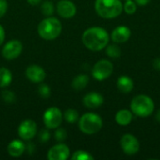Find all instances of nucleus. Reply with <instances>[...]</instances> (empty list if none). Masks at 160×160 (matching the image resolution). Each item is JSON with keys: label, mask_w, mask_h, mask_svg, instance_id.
I'll list each match as a JSON object with an SVG mask.
<instances>
[{"label": "nucleus", "mask_w": 160, "mask_h": 160, "mask_svg": "<svg viewBox=\"0 0 160 160\" xmlns=\"http://www.w3.org/2000/svg\"><path fill=\"white\" fill-rule=\"evenodd\" d=\"M82 40L88 50L98 52L106 48V46L109 44L110 36L104 28L94 26L86 29L83 32Z\"/></svg>", "instance_id": "obj_1"}, {"label": "nucleus", "mask_w": 160, "mask_h": 160, "mask_svg": "<svg viewBox=\"0 0 160 160\" xmlns=\"http://www.w3.org/2000/svg\"><path fill=\"white\" fill-rule=\"evenodd\" d=\"M95 9L101 18L113 19L122 13L123 4L121 0H96Z\"/></svg>", "instance_id": "obj_2"}, {"label": "nucleus", "mask_w": 160, "mask_h": 160, "mask_svg": "<svg viewBox=\"0 0 160 160\" xmlns=\"http://www.w3.org/2000/svg\"><path fill=\"white\" fill-rule=\"evenodd\" d=\"M62 32L61 22L53 17L42 20L38 26V33L45 40H52L60 36Z\"/></svg>", "instance_id": "obj_3"}, {"label": "nucleus", "mask_w": 160, "mask_h": 160, "mask_svg": "<svg viewBox=\"0 0 160 160\" xmlns=\"http://www.w3.org/2000/svg\"><path fill=\"white\" fill-rule=\"evenodd\" d=\"M155 110L153 99L146 95H138L130 102V111L139 117H148Z\"/></svg>", "instance_id": "obj_4"}, {"label": "nucleus", "mask_w": 160, "mask_h": 160, "mask_svg": "<svg viewBox=\"0 0 160 160\" xmlns=\"http://www.w3.org/2000/svg\"><path fill=\"white\" fill-rule=\"evenodd\" d=\"M103 127L102 118L94 112H86L79 118V128L82 132L92 135L99 132Z\"/></svg>", "instance_id": "obj_5"}, {"label": "nucleus", "mask_w": 160, "mask_h": 160, "mask_svg": "<svg viewBox=\"0 0 160 160\" xmlns=\"http://www.w3.org/2000/svg\"><path fill=\"white\" fill-rule=\"evenodd\" d=\"M113 72V65L111 61L107 59H101L98 61L93 69H92V76L97 81H105L107 80Z\"/></svg>", "instance_id": "obj_6"}, {"label": "nucleus", "mask_w": 160, "mask_h": 160, "mask_svg": "<svg viewBox=\"0 0 160 160\" xmlns=\"http://www.w3.org/2000/svg\"><path fill=\"white\" fill-rule=\"evenodd\" d=\"M63 120V113L57 107L47 109L43 114V122L48 129H55L60 127Z\"/></svg>", "instance_id": "obj_7"}, {"label": "nucleus", "mask_w": 160, "mask_h": 160, "mask_svg": "<svg viewBox=\"0 0 160 160\" xmlns=\"http://www.w3.org/2000/svg\"><path fill=\"white\" fill-rule=\"evenodd\" d=\"M120 145L123 152L128 156H134L140 151V142L132 134H125L122 136Z\"/></svg>", "instance_id": "obj_8"}, {"label": "nucleus", "mask_w": 160, "mask_h": 160, "mask_svg": "<svg viewBox=\"0 0 160 160\" xmlns=\"http://www.w3.org/2000/svg\"><path fill=\"white\" fill-rule=\"evenodd\" d=\"M38 133V127L35 121L27 119L22 121L18 128L19 137L23 141L32 140Z\"/></svg>", "instance_id": "obj_9"}, {"label": "nucleus", "mask_w": 160, "mask_h": 160, "mask_svg": "<svg viewBox=\"0 0 160 160\" xmlns=\"http://www.w3.org/2000/svg\"><path fill=\"white\" fill-rule=\"evenodd\" d=\"M22 51V44L18 39L8 41L2 49V55L7 60H13L19 57Z\"/></svg>", "instance_id": "obj_10"}, {"label": "nucleus", "mask_w": 160, "mask_h": 160, "mask_svg": "<svg viewBox=\"0 0 160 160\" xmlns=\"http://www.w3.org/2000/svg\"><path fill=\"white\" fill-rule=\"evenodd\" d=\"M57 13L64 19H70L75 16L77 8L75 4L70 0H61L56 6Z\"/></svg>", "instance_id": "obj_11"}, {"label": "nucleus", "mask_w": 160, "mask_h": 160, "mask_svg": "<svg viewBox=\"0 0 160 160\" xmlns=\"http://www.w3.org/2000/svg\"><path fill=\"white\" fill-rule=\"evenodd\" d=\"M70 154V150L68 145L64 143H59L52 146L48 152V159L49 160H66L68 158Z\"/></svg>", "instance_id": "obj_12"}, {"label": "nucleus", "mask_w": 160, "mask_h": 160, "mask_svg": "<svg viewBox=\"0 0 160 160\" xmlns=\"http://www.w3.org/2000/svg\"><path fill=\"white\" fill-rule=\"evenodd\" d=\"M131 37V30L126 25H120L114 28L111 34V38L114 43L120 44L127 42Z\"/></svg>", "instance_id": "obj_13"}, {"label": "nucleus", "mask_w": 160, "mask_h": 160, "mask_svg": "<svg viewBox=\"0 0 160 160\" xmlns=\"http://www.w3.org/2000/svg\"><path fill=\"white\" fill-rule=\"evenodd\" d=\"M25 75L29 81H31L32 82H35V83L41 82L46 78L45 70L38 65L29 66L25 70Z\"/></svg>", "instance_id": "obj_14"}, {"label": "nucleus", "mask_w": 160, "mask_h": 160, "mask_svg": "<svg viewBox=\"0 0 160 160\" xmlns=\"http://www.w3.org/2000/svg\"><path fill=\"white\" fill-rule=\"evenodd\" d=\"M104 102V98L98 92H90L83 97L82 103L88 109H98Z\"/></svg>", "instance_id": "obj_15"}, {"label": "nucleus", "mask_w": 160, "mask_h": 160, "mask_svg": "<svg viewBox=\"0 0 160 160\" xmlns=\"http://www.w3.org/2000/svg\"><path fill=\"white\" fill-rule=\"evenodd\" d=\"M116 85L120 92H122L124 94H128L134 88V82L129 76L122 75L118 78Z\"/></svg>", "instance_id": "obj_16"}, {"label": "nucleus", "mask_w": 160, "mask_h": 160, "mask_svg": "<svg viewBox=\"0 0 160 160\" xmlns=\"http://www.w3.org/2000/svg\"><path fill=\"white\" fill-rule=\"evenodd\" d=\"M25 151V145L24 143L20 140H14L9 142L8 145V153L9 156L13 158H19L21 157Z\"/></svg>", "instance_id": "obj_17"}, {"label": "nucleus", "mask_w": 160, "mask_h": 160, "mask_svg": "<svg viewBox=\"0 0 160 160\" xmlns=\"http://www.w3.org/2000/svg\"><path fill=\"white\" fill-rule=\"evenodd\" d=\"M133 120V112L129 110H120L115 114V121L119 126L127 127Z\"/></svg>", "instance_id": "obj_18"}, {"label": "nucleus", "mask_w": 160, "mask_h": 160, "mask_svg": "<svg viewBox=\"0 0 160 160\" xmlns=\"http://www.w3.org/2000/svg\"><path fill=\"white\" fill-rule=\"evenodd\" d=\"M88 82H89V76L86 74H80L73 79L71 85L73 89L77 91H81L87 86Z\"/></svg>", "instance_id": "obj_19"}, {"label": "nucleus", "mask_w": 160, "mask_h": 160, "mask_svg": "<svg viewBox=\"0 0 160 160\" xmlns=\"http://www.w3.org/2000/svg\"><path fill=\"white\" fill-rule=\"evenodd\" d=\"M12 81V74L7 68H0V87L4 88L10 84Z\"/></svg>", "instance_id": "obj_20"}, {"label": "nucleus", "mask_w": 160, "mask_h": 160, "mask_svg": "<svg viewBox=\"0 0 160 160\" xmlns=\"http://www.w3.org/2000/svg\"><path fill=\"white\" fill-rule=\"evenodd\" d=\"M106 53L111 58H119L121 56V49L116 44H111L106 46Z\"/></svg>", "instance_id": "obj_21"}, {"label": "nucleus", "mask_w": 160, "mask_h": 160, "mask_svg": "<svg viewBox=\"0 0 160 160\" xmlns=\"http://www.w3.org/2000/svg\"><path fill=\"white\" fill-rule=\"evenodd\" d=\"M63 117L69 124H74V123H76L79 120V112L76 110L68 109V110H67L64 112Z\"/></svg>", "instance_id": "obj_22"}, {"label": "nucleus", "mask_w": 160, "mask_h": 160, "mask_svg": "<svg viewBox=\"0 0 160 160\" xmlns=\"http://www.w3.org/2000/svg\"><path fill=\"white\" fill-rule=\"evenodd\" d=\"M71 159L72 160H93L94 159V157L86 152V151H83V150H78L76 152L73 153L72 157H71Z\"/></svg>", "instance_id": "obj_23"}, {"label": "nucleus", "mask_w": 160, "mask_h": 160, "mask_svg": "<svg viewBox=\"0 0 160 160\" xmlns=\"http://www.w3.org/2000/svg\"><path fill=\"white\" fill-rule=\"evenodd\" d=\"M40 10H41V13L43 15H46V16H51L53 14L54 12V6L52 2L50 1H45L42 3L41 7H40Z\"/></svg>", "instance_id": "obj_24"}, {"label": "nucleus", "mask_w": 160, "mask_h": 160, "mask_svg": "<svg viewBox=\"0 0 160 160\" xmlns=\"http://www.w3.org/2000/svg\"><path fill=\"white\" fill-rule=\"evenodd\" d=\"M137 4L136 2L132 1V0H127V2L125 3V5L123 6V9L127 14L132 15L136 12L137 10Z\"/></svg>", "instance_id": "obj_25"}, {"label": "nucleus", "mask_w": 160, "mask_h": 160, "mask_svg": "<svg viewBox=\"0 0 160 160\" xmlns=\"http://www.w3.org/2000/svg\"><path fill=\"white\" fill-rule=\"evenodd\" d=\"M2 98L7 103H14L16 101V96L11 91H3Z\"/></svg>", "instance_id": "obj_26"}, {"label": "nucleus", "mask_w": 160, "mask_h": 160, "mask_svg": "<svg viewBox=\"0 0 160 160\" xmlns=\"http://www.w3.org/2000/svg\"><path fill=\"white\" fill-rule=\"evenodd\" d=\"M38 94L42 97V98H49L51 95V89L47 84H40L38 86Z\"/></svg>", "instance_id": "obj_27"}, {"label": "nucleus", "mask_w": 160, "mask_h": 160, "mask_svg": "<svg viewBox=\"0 0 160 160\" xmlns=\"http://www.w3.org/2000/svg\"><path fill=\"white\" fill-rule=\"evenodd\" d=\"M67 136H68V134H67V132H66V130L64 128H57V129L54 132V138L58 142L65 141L67 139Z\"/></svg>", "instance_id": "obj_28"}, {"label": "nucleus", "mask_w": 160, "mask_h": 160, "mask_svg": "<svg viewBox=\"0 0 160 160\" xmlns=\"http://www.w3.org/2000/svg\"><path fill=\"white\" fill-rule=\"evenodd\" d=\"M50 137H51V134L50 132L47 130V129H42L40 132H39V140L42 142H46L50 140Z\"/></svg>", "instance_id": "obj_29"}, {"label": "nucleus", "mask_w": 160, "mask_h": 160, "mask_svg": "<svg viewBox=\"0 0 160 160\" xmlns=\"http://www.w3.org/2000/svg\"><path fill=\"white\" fill-rule=\"evenodd\" d=\"M8 9V2L7 0H0V18L5 15Z\"/></svg>", "instance_id": "obj_30"}, {"label": "nucleus", "mask_w": 160, "mask_h": 160, "mask_svg": "<svg viewBox=\"0 0 160 160\" xmlns=\"http://www.w3.org/2000/svg\"><path fill=\"white\" fill-rule=\"evenodd\" d=\"M153 67L156 70L160 71V58H156L153 61Z\"/></svg>", "instance_id": "obj_31"}, {"label": "nucleus", "mask_w": 160, "mask_h": 160, "mask_svg": "<svg viewBox=\"0 0 160 160\" xmlns=\"http://www.w3.org/2000/svg\"><path fill=\"white\" fill-rule=\"evenodd\" d=\"M4 40H5V30L2 27V25L0 24V46L2 45Z\"/></svg>", "instance_id": "obj_32"}, {"label": "nucleus", "mask_w": 160, "mask_h": 160, "mask_svg": "<svg viewBox=\"0 0 160 160\" xmlns=\"http://www.w3.org/2000/svg\"><path fill=\"white\" fill-rule=\"evenodd\" d=\"M135 2H136V4H137L138 6L143 7V6L148 5V4L151 2V0H135Z\"/></svg>", "instance_id": "obj_33"}, {"label": "nucleus", "mask_w": 160, "mask_h": 160, "mask_svg": "<svg viewBox=\"0 0 160 160\" xmlns=\"http://www.w3.org/2000/svg\"><path fill=\"white\" fill-rule=\"evenodd\" d=\"M27 2L32 6H38L41 2V0H27Z\"/></svg>", "instance_id": "obj_34"}, {"label": "nucleus", "mask_w": 160, "mask_h": 160, "mask_svg": "<svg viewBox=\"0 0 160 160\" xmlns=\"http://www.w3.org/2000/svg\"><path fill=\"white\" fill-rule=\"evenodd\" d=\"M155 118H156V120H157L158 123H160V110H158V112L156 113Z\"/></svg>", "instance_id": "obj_35"}, {"label": "nucleus", "mask_w": 160, "mask_h": 160, "mask_svg": "<svg viewBox=\"0 0 160 160\" xmlns=\"http://www.w3.org/2000/svg\"><path fill=\"white\" fill-rule=\"evenodd\" d=\"M126 1H127V0H126Z\"/></svg>", "instance_id": "obj_36"}]
</instances>
